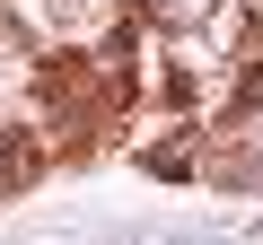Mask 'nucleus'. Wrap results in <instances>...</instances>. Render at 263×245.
<instances>
[{
    "mask_svg": "<svg viewBox=\"0 0 263 245\" xmlns=\"http://www.w3.org/2000/svg\"><path fill=\"white\" fill-rule=\"evenodd\" d=\"M27 175H35V149H9V158H0V193H18Z\"/></svg>",
    "mask_w": 263,
    "mask_h": 245,
    "instance_id": "f257e3e1",
    "label": "nucleus"
},
{
    "mask_svg": "<svg viewBox=\"0 0 263 245\" xmlns=\"http://www.w3.org/2000/svg\"><path fill=\"white\" fill-rule=\"evenodd\" d=\"M149 167H158V175H184V167H193V149H184V140H167V149H149Z\"/></svg>",
    "mask_w": 263,
    "mask_h": 245,
    "instance_id": "f03ea898",
    "label": "nucleus"
}]
</instances>
